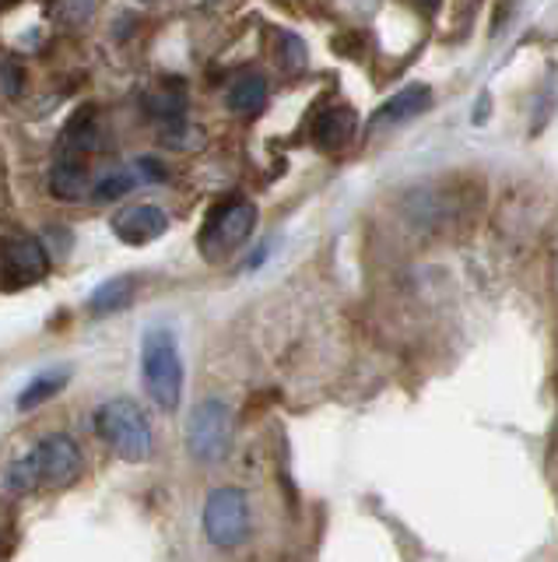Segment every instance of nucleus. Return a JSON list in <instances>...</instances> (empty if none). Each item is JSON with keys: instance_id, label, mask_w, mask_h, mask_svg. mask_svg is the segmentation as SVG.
I'll return each instance as SVG.
<instances>
[{"instance_id": "obj_1", "label": "nucleus", "mask_w": 558, "mask_h": 562, "mask_svg": "<svg viewBox=\"0 0 558 562\" xmlns=\"http://www.w3.org/2000/svg\"><path fill=\"white\" fill-rule=\"evenodd\" d=\"M84 471V457L81 447L71 436H46L32 447L25 457H19L8 468V488L19 492V496H36V492H54L67 488L81 479Z\"/></svg>"}, {"instance_id": "obj_2", "label": "nucleus", "mask_w": 558, "mask_h": 562, "mask_svg": "<svg viewBox=\"0 0 558 562\" xmlns=\"http://www.w3.org/2000/svg\"><path fill=\"white\" fill-rule=\"evenodd\" d=\"M95 432L116 457H124V461H130V464L148 461L151 450H155L151 422L130 397H113L106 404H99Z\"/></svg>"}, {"instance_id": "obj_3", "label": "nucleus", "mask_w": 558, "mask_h": 562, "mask_svg": "<svg viewBox=\"0 0 558 562\" xmlns=\"http://www.w3.org/2000/svg\"><path fill=\"white\" fill-rule=\"evenodd\" d=\"M141 376L148 397L162 412H176L183 401V359L172 330L151 327L141 338Z\"/></svg>"}, {"instance_id": "obj_4", "label": "nucleus", "mask_w": 558, "mask_h": 562, "mask_svg": "<svg viewBox=\"0 0 558 562\" xmlns=\"http://www.w3.org/2000/svg\"><path fill=\"white\" fill-rule=\"evenodd\" d=\"M204 535L215 549L229 552L250 538V503L247 492L232 485L215 488L204 503Z\"/></svg>"}, {"instance_id": "obj_5", "label": "nucleus", "mask_w": 558, "mask_h": 562, "mask_svg": "<svg viewBox=\"0 0 558 562\" xmlns=\"http://www.w3.org/2000/svg\"><path fill=\"white\" fill-rule=\"evenodd\" d=\"M232 443V415L221 401H201L186 422V447L201 464H218Z\"/></svg>"}, {"instance_id": "obj_6", "label": "nucleus", "mask_w": 558, "mask_h": 562, "mask_svg": "<svg viewBox=\"0 0 558 562\" xmlns=\"http://www.w3.org/2000/svg\"><path fill=\"white\" fill-rule=\"evenodd\" d=\"M253 225H257V204H250V201H229V204H221L215 215L207 218L204 233H201V250H204V257L218 260L225 254L239 250V246L250 239Z\"/></svg>"}, {"instance_id": "obj_7", "label": "nucleus", "mask_w": 558, "mask_h": 562, "mask_svg": "<svg viewBox=\"0 0 558 562\" xmlns=\"http://www.w3.org/2000/svg\"><path fill=\"white\" fill-rule=\"evenodd\" d=\"M49 271V254L43 250L39 239L19 236L4 243V278L8 285H32V281H43Z\"/></svg>"}, {"instance_id": "obj_8", "label": "nucleus", "mask_w": 558, "mask_h": 562, "mask_svg": "<svg viewBox=\"0 0 558 562\" xmlns=\"http://www.w3.org/2000/svg\"><path fill=\"white\" fill-rule=\"evenodd\" d=\"M169 228V215L162 207L155 204H134V207H124L119 215L113 218V233L124 239L127 246H145V243H155L162 233Z\"/></svg>"}, {"instance_id": "obj_9", "label": "nucleus", "mask_w": 558, "mask_h": 562, "mask_svg": "<svg viewBox=\"0 0 558 562\" xmlns=\"http://www.w3.org/2000/svg\"><path fill=\"white\" fill-rule=\"evenodd\" d=\"M432 105V88L429 85H408L400 88L397 95H390L387 102L379 105L373 116V127H387V123H405L418 113H425Z\"/></svg>"}, {"instance_id": "obj_10", "label": "nucleus", "mask_w": 558, "mask_h": 562, "mask_svg": "<svg viewBox=\"0 0 558 562\" xmlns=\"http://www.w3.org/2000/svg\"><path fill=\"white\" fill-rule=\"evenodd\" d=\"M352 134H355V113L348 110V105H330V110H323L317 123H312V140H317L323 151L344 148L348 140H352Z\"/></svg>"}, {"instance_id": "obj_11", "label": "nucleus", "mask_w": 558, "mask_h": 562, "mask_svg": "<svg viewBox=\"0 0 558 562\" xmlns=\"http://www.w3.org/2000/svg\"><path fill=\"white\" fill-rule=\"evenodd\" d=\"M49 193L60 201H78L89 193V169H84L81 158H60L49 169Z\"/></svg>"}, {"instance_id": "obj_12", "label": "nucleus", "mask_w": 558, "mask_h": 562, "mask_svg": "<svg viewBox=\"0 0 558 562\" xmlns=\"http://www.w3.org/2000/svg\"><path fill=\"white\" fill-rule=\"evenodd\" d=\"M229 110L239 113V116H253L264 110V102H267V81L260 78V75H242L236 78V85L229 88Z\"/></svg>"}, {"instance_id": "obj_13", "label": "nucleus", "mask_w": 558, "mask_h": 562, "mask_svg": "<svg viewBox=\"0 0 558 562\" xmlns=\"http://www.w3.org/2000/svg\"><path fill=\"white\" fill-rule=\"evenodd\" d=\"M134 285H137V281H134L130 274H119V278L102 281V285H99V289L92 292V299H89V310H92L95 316H106V313H116V310L130 306Z\"/></svg>"}, {"instance_id": "obj_14", "label": "nucleus", "mask_w": 558, "mask_h": 562, "mask_svg": "<svg viewBox=\"0 0 558 562\" xmlns=\"http://www.w3.org/2000/svg\"><path fill=\"white\" fill-rule=\"evenodd\" d=\"M99 145V134H95V110L92 105H84V110H78L71 116V123H67V131L60 137V151L71 155V151H92Z\"/></svg>"}, {"instance_id": "obj_15", "label": "nucleus", "mask_w": 558, "mask_h": 562, "mask_svg": "<svg viewBox=\"0 0 558 562\" xmlns=\"http://www.w3.org/2000/svg\"><path fill=\"white\" fill-rule=\"evenodd\" d=\"M67 376H71L67 369H49V373H39L32 383H25V391L19 394V408L32 412V408H39V404H46L49 397H57L64 391Z\"/></svg>"}, {"instance_id": "obj_16", "label": "nucleus", "mask_w": 558, "mask_h": 562, "mask_svg": "<svg viewBox=\"0 0 558 562\" xmlns=\"http://www.w3.org/2000/svg\"><path fill=\"white\" fill-rule=\"evenodd\" d=\"M134 183H137V176H130V172H110V176H102V180L95 183L92 198H95L99 204L119 201V198H127V193L134 190Z\"/></svg>"}, {"instance_id": "obj_17", "label": "nucleus", "mask_w": 558, "mask_h": 562, "mask_svg": "<svg viewBox=\"0 0 558 562\" xmlns=\"http://www.w3.org/2000/svg\"><path fill=\"white\" fill-rule=\"evenodd\" d=\"M186 110V99L183 92H155L148 95V113L155 120H166V123H180Z\"/></svg>"}, {"instance_id": "obj_18", "label": "nucleus", "mask_w": 558, "mask_h": 562, "mask_svg": "<svg viewBox=\"0 0 558 562\" xmlns=\"http://www.w3.org/2000/svg\"><path fill=\"white\" fill-rule=\"evenodd\" d=\"M277 46H282V60H285L288 70H303V64H306V43L299 40V35H295V32H285V35H282V43H277Z\"/></svg>"}, {"instance_id": "obj_19", "label": "nucleus", "mask_w": 558, "mask_h": 562, "mask_svg": "<svg viewBox=\"0 0 558 562\" xmlns=\"http://www.w3.org/2000/svg\"><path fill=\"white\" fill-rule=\"evenodd\" d=\"M92 11H95V0H60V14H64L71 25L89 22Z\"/></svg>"}, {"instance_id": "obj_20", "label": "nucleus", "mask_w": 558, "mask_h": 562, "mask_svg": "<svg viewBox=\"0 0 558 562\" xmlns=\"http://www.w3.org/2000/svg\"><path fill=\"white\" fill-rule=\"evenodd\" d=\"M137 172H141L148 183H162L166 180V166L159 162V158H151V155L137 158Z\"/></svg>"}, {"instance_id": "obj_21", "label": "nucleus", "mask_w": 558, "mask_h": 562, "mask_svg": "<svg viewBox=\"0 0 558 562\" xmlns=\"http://www.w3.org/2000/svg\"><path fill=\"white\" fill-rule=\"evenodd\" d=\"M0 81H4V92L8 95H19L22 92V70L14 67V64H0Z\"/></svg>"}, {"instance_id": "obj_22", "label": "nucleus", "mask_w": 558, "mask_h": 562, "mask_svg": "<svg viewBox=\"0 0 558 562\" xmlns=\"http://www.w3.org/2000/svg\"><path fill=\"white\" fill-rule=\"evenodd\" d=\"M488 105H492V102H488V95H485V99H478V105H475V123H485Z\"/></svg>"}, {"instance_id": "obj_23", "label": "nucleus", "mask_w": 558, "mask_h": 562, "mask_svg": "<svg viewBox=\"0 0 558 562\" xmlns=\"http://www.w3.org/2000/svg\"><path fill=\"white\" fill-rule=\"evenodd\" d=\"M418 4H422L425 11H435V8H440V4H443V0H418Z\"/></svg>"}]
</instances>
